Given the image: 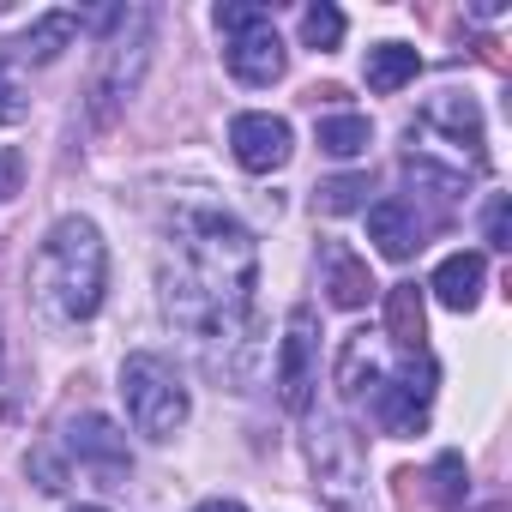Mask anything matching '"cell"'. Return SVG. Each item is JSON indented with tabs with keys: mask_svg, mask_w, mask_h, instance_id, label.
Wrapping results in <instances>:
<instances>
[{
	"mask_svg": "<svg viewBox=\"0 0 512 512\" xmlns=\"http://www.w3.org/2000/svg\"><path fill=\"white\" fill-rule=\"evenodd\" d=\"M386 332H392V344H398L404 356L422 350L428 314H422V290H416V284H392V290H386Z\"/></svg>",
	"mask_w": 512,
	"mask_h": 512,
	"instance_id": "obj_17",
	"label": "cell"
},
{
	"mask_svg": "<svg viewBox=\"0 0 512 512\" xmlns=\"http://www.w3.org/2000/svg\"><path fill=\"white\" fill-rule=\"evenodd\" d=\"M73 512H109V506H73Z\"/></svg>",
	"mask_w": 512,
	"mask_h": 512,
	"instance_id": "obj_27",
	"label": "cell"
},
{
	"mask_svg": "<svg viewBox=\"0 0 512 512\" xmlns=\"http://www.w3.org/2000/svg\"><path fill=\"white\" fill-rule=\"evenodd\" d=\"M151 43H157V13L151 7H115L109 13V37L97 49L91 85H85L91 127H115L121 109L139 97V79L151 67Z\"/></svg>",
	"mask_w": 512,
	"mask_h": 512,
	"instance_id": "obj_4",
	"label": "cell"
},
{
	"mask_svg": "<svg viewBox=\"0 0 512 512\" xmlns=\"http://www.w3.org/2000/svg\"><path fill=\"white\" fill-rule=\"evenodd\" d=\"M157 290L163 314L193 332L223 368L229 350L253 356V290H260V247L253 235L211 205H187L169 217L163 260H157Z\"/></svg>",
	"mask_w": 512,
	"mask_h": 512,
	"instance_id": "obj_1",
	"label": "cell"
},
{
	"mask_svg": "<svg viewBox=\"0 0 512 512\" xmlns=\"http://www.w3.org/2000/svg\"><path fill=\"white\" fill-rule=\"evenodd\" d=\"M428 404H434V362L422 350H410L392 374H380L374 416L386 422V434H422L428 428Z\"/></svg>",
	"mask_w": 512,
	"mask_h": 512,
	"instance_id": "obj_8",
	"label": "cell"
},
{
	"mask_svg": "<svg viewBox=\"0 0 512 512\" xmlns=\"http://www.w3.org/2000/svg\"><path fill=\"white\" fill-rule=\"evenodd\" d=\"M428 494H434L440 512H458V506L470 500V470H464L458 452H440V458H434V470H428Z\"/></svg>",
	"mask_w": 512,
	"mask_h": 512,
	"instance_id": "obj_21",
	"label": "cell"
},
{
	"mask_svg": "<svg viewBox=\"0 0 512 512\" xmlns=\"http://www.w3.org/2000/svg\"><path fill=\"white\" fill-rule=\"evenodd\" d=\"M482 284H488V266H482V253H446V260L434 266L428 290L440 296V308L452 314H470L482 302Z\"/></svg>",
	"mask_w": 512,
	"mask_h": 512,
	"instance_id": "obj_13",
	"label": "cell"
},
{
	"mask_svg": "<svg viewBox=\"0 0 512 512\" xmlns=\"http://www.w3.org/2000/svg\"><path fill=\"white\" fill-rule=\"evenodd\" d=\"M0 362H7V350H0Z\"/></svg>",
	"mask_w": 512,
	"mask_h": 512,
	"instance_id": "obj_28",
	"label": "cell"
},
{
	"mask_svg": "<svg viewBox=\"0 0 512 512\" xmlns=\"http://www.w3.org/2000/svg\"><path fill=\"white\" fill-rule=\"evenodd\" d=\"M308 470H314V488L332 512H362L368 500V458H362V440L344 416H314L308 428Z\"/></svg>",
	"mask_w": 512,
	"mask_h": 512,
	"instance_id": "obj_6",
	"label": "cell"
},
{
	"mask_svg": "<svg viewBox=\"0 0 512 512\" xmlns=\"http://www.w3.org/2000/svg\"><path fill=\"white\" fill-rule=\"evenodd\" d=\"M374 380H380V350H374L368 332H350L344 350H338V392L344 398H362Z\"/></svg>",
	"mask_w": 512,
	"mask_h": 512,
	"instance_id": "obj_18",
	"label": "cell"
},
{
	"mask_svg": "<svg viewBox=\"0 0 512 512\" xmlns=\"http://www.w3.org/2000/svg\"><path fill=\"white\" fill-rule=\"evenodd\" d=\"M488 169V145H482V109L464 91H440L422 103V115L410 121V145H404V175L434 187L440 199H458L476 175Z\"/></svg>",
	"mask_w": 512,
	"mask_h": 512,
	"instance_id": "obj_2",
	"label": "cell"
},
{
	"mask_svg": "<svg viewBox=\"0 0 512 512\" xmlns=\"http://www.w3.org/2000/svg\"><path fill=\"white\" fill-rule=\"evenodd\" d=\"M302 43H308V49H338V43H344V13L326 7V0H320V7H308V13H302Z\"/></svg>",
	"mask_w": 512,
	"mask_h": 512,
	"instance_id": "obj_22",
	"label": "cell"
},
{
	"mask_svg": "<svg viewBox=\"0 0 512 512\" xmlns=\"http://www.w3.org/2000/svg\"><path fill=\"white\" fill-rule=\"evenodd\" d=\"M314 139H320L326 157H362L374 145V127H368V115H326Z\"/></svg>",
	"mask_w": 512,
	"mask_h": 512,
	"instance_id": "obj_20",
	"label": "cell"
},
{
	"mask_svg": "<svg viewBox=\"0 0 512 512\" xmlns=\"http://www.w3.org/2000/svg\"><path fill=\"white\" fill-rule=\"evenodd\" d=\"M217 31H223V61L241 85H278L284 79V43L266 7H247V0H223L217 7Z\"/></svg>",
	"mask_w": 512,
	"mask_h": 512,
	"instance_id": "obj_7",
	"label": "cell"
},
{
	"mask_svg": "<svg viewBox=\"0 0 512 512\" xmlns=\"http://www.w3.org/2000/svg\"><path fill=\"white\" fill-rule=\"evenodd\" d=\"M368 241L386 253V260H410V253L422 247V223L404 199H380L368 205Z\"/></svg>",
	"mask_w": 512,
	"mask_h": 512,
	"instance_id": "obj_14",
	"label": "cell"
},
{
	"mask_svg": "<svg viewBox=\"0 0 512 512\" xmlns=\"http://www.w3.org/2000/svg\"><path fill=\"white\" fill-rule=\"evenodd\" d=\"M199 512H247V506H241V500H205Z\"/></svg>",
	"mask_w": 512,
	"mask_h": 512,
	"instance_id": "obj_26",
	"label": "cell"
},
{
	"mask_svg": "<svg viewBox=\"0 0 512 512\" xmlns=\"http://www.w3.org/2000/svg\"><path fill=\"white\" fill-rule=\"evenodd\" d=\"M25 91L13 85V73H7V55H0V127H13V121H25Z\"/></svg>",
	"mask_w": 512,
	"mask_h": 512,
	"instance_id": "obj_23",
	"label": "cell"
},
{
	"mask_svg": "<svg viewBox=\"0 0 512 512\" xmlns=\"http://www.w3.org/2000/svg\"><path fill=\"white\" fill-rule=\"evenodd\" d=\"M229 151L247 175H272L290 163L296 139H290V121L284 115H235L229 121Z\"/></svg>",
	"mask_w": 512,
	"mask_h": 512,
	"instance_id": "obj_10",
	"label": "cell"
},
{
	"mask_svg": "<svg viewBox=\"0 0 512 512\" xmlns=\"http://www.w3.org/2000/svg\"><path fill=\"white\" fill-rule=\"evenodd\" d=\"M31 290H37L43 314H55V320H91L103 308L109 247H103V229L91 217H61L43 235L37 266H31Z\"/></svg>",
	"mask_w": 512,
	"mask_h": 512,
	"instance_id": "obj_3",
	"label": "cell"
},
{
	"mask_svg": "<svg viewBox=\"0 0 512 512\" xmlns=\"http://www.w3.org/2000/svg\"><path fill=\"white\" fill-rule=\"evenodd\" d=\"M121 398H127V416H133V428L145 440H175L187 428V416H193V398H187L181 374L151 350L121 362Z\"/></svg>",
	"mask_w": 512,
	"mask_h": 512,
	"instance_id": "obj_5",
	"label": "cell"
},
{
	"mask_svg": "<svg viewBox=\"0 0 512 512\" xmlns=\"http://www.w3.org/2000/svg\"><path fill=\"white\" fill-rule=\"evenodd\" d=\"M488 247H512V217H506V193H494L488 199Z\"/></svg>",
	"mask_w": 512,
	"mask_h": 512,
	"instance_id": "obj_24",
	"label": "cell"
},
{
	"mask_svg": "<svg viewBox=\"0 0 512 512\" xmlns=\"http://www.w3.org/2000/svg\"><path fill=\"white\" fill-rule=\"evenodd\" d=\"M73 37H79V19H73V13H43V19H37L19 43H7V49H13L19 61H31V67H49Z\"/></svg>",
	"mask_w": 512,
	"mask_h": 512,
	"instance_id": "obj_15",
	"label": "cell"
},
{
	"mask_svg": "<svg viewBox=\"0 0 512 512\" xmlns=\"http://www.w3.org/2000/svg\"><path fill=\"white\" fill-rule=\"evenodd\" d=\"M67 452H73L79 464H91L97 476H109V482L127 476V464H133V458H127V434H121L109 416H73V422H67Z\"/></svg>",
	"mask_w": 512,
	"mask_h": 512,
	"instance_id": "obj_11",
	"label": "cell"
},
{
	"mask_svg": "<svg viewBox=\"0 0 512 512\" xmlns=\"http://www.w3.org/2000/svg\"><path fill=\"white\" fill-rule=\"evenodd\" d=\"M19 181H25V157H19L13 145H0V205L19 193Z\"/></svg>",
	"mask_w": 512,
	"mask_h": 512,
	"instance_id": "obj_25",
	"label": "cell"
},
{
	"mask_svg": "<svg viewBox=\"0 0 512 512\" xmlns=\"http://www.w3.org/2000/svg\"><path fill=\"white\" fill-rule=\"evenodd\" d=\"M320 386V320L314 308H296L284 320V344H278V398L290 416H308Z\"/></svg>",
	"mask_w": 512,
	"mask_h": 512,
	"instance_id": "obj_9",
	"label": "cell"
},
{
	"mask_svg": "<svg viewBox=\"0 0 512 512\" xmlns=\"http://www.w3.org/2000/svg\"><path fill=\"white\" fill-rule=\"evenodd\" d=\"M320 290L332 308H368L374 296V272L362 253H350L344 241H320Z\"/></svg>",
	"mask_w": 512,
	"mask_h": 512,
	"instance_id": "obj_12",
	"label": "cell"
},
{
	"mask_svg": "<svg viewBox=\"0 0 512 512\" xmlns=\"http://www.w3.org/2000/svg\"><path fill=\"white\" fill-rule=\"evenodd\" d=\"M368 193H374V175H368V169H356V175H332V181L314 187V211H326V217L368 211Z\"/></svg>",
	"mask_w": 512,
	"mask_h": 512,
	"instance_id": "obj_19",
	"label": "cell"
},
{
	"mask_svg": "<svg viewBox=\"0 0 512 512\" xmlns=\"http://www.w3.org/2000/svg\"><path fill=\"white\" fill-rule=\"evenodd\" d=\"M416 73H422V55H416L410 43H374V49H368V91H374V97L404 91Z\"/></svg>",
	"mask_w": 512,
	"mask_h": 512,
	"instance_id": "obj_16",
	"label": "cell"
}]
</instances>
